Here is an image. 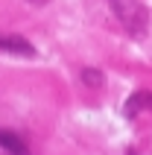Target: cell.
I'll use <instances>...</instances> for the list:
<instances>
[{"label": "cell", "instance_id": "obj_1", "mask_svg": "<svg viewBox=\"0 0 152 155\" xmlns=\"http://www.w3.org/2000/svg\"><path fill=\"white\" fill-rule=\"evenodd\" d=\"M111 9L123 26H126L132 35H144L146 26H149V15H146V6H140L137 0H111Z\"/></svg>", "mask_w": 152, "mask_h": 155}, {"label": "cell", "instance_id": "obj_2", "mask_svg": "<svg viewBox=\"0 0 152 155\" xmlns=\"http://www.w3.org/2000/svg\"><path fill=\"white\" fill-rule=\"evenodd\" d=\"M140 111H152V94L149 91H135L123 103V117H129V120H135Z\"/></svg>", "mask_w": 152, "mask_h": 155}, {"label": "cell", "instance_id": "obj_3", "mask_svg": "<svg viewBox=\"0 0 152 155\" xmlns=\"http://www.w3.org/2000/svg\"><path fill=\"white\" fill-rule=\"evenodd\" d=\"M0 53H12V56H35V47L21 35H0Z\"/></svg>", "mask_w": 152, "mask_h": 155}, {"label": "cell", "instance_id": "obj_4", "mask_svg": "<svg viewBox=\"0 0 152 155\" xmlns=\"http://www.w3.org/2000/svg\"><path fill=\"white\" fill-rule=\"evenodd\" d=\"M0 147L6 149L9 155H29V147L18 138L15 132H6V129H0Z\"/></svg>", "mask_w": 152, "mask_h": 155}, {"label": "cell", "instance_id": "obj_5", "mask_svg": "<svg viewBox=\"0 0 152 155\" xmlns=\"http://www.w3.org/2000/svg\"><path fill=\"white\" fill-rule=\"evenodd\" d=\"M82 82L88 88H102V70H97V68H82Z\"/></svg>", "mask_w": 152, "mask_h": 155}, {"label": "cell", "instance_id": "obj_6", "mask_svg": "<svg viewBox=\"0 0 152 155\" xmlns=\"http://www.w3.org/2000/svg\"><path fill=\"white\" fill-rule=\"evenodd\" d=\"M29 3H35V6H47V0H29Z\"/></svg>", "mask_w": 152, "mask_h": 155}, {"label": "cell", "instance_id": "obj_7", "mask_svg": "<svg viewBox=\"0 0 152 155\" xmlns=\"http://www.w3.org/2000/svg\"><path fill=\"white\" fill-rule=\"evenodd\" d=\"M126 155H137V152H135V149H129V152H126Z\"/></svg>", "mask_w": 152, "mask_h": 155}]
</instances>
